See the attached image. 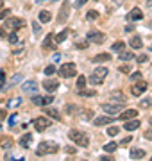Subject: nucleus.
<instances>
[{"label":"nucleus","instance_id":"a878e982","mask_svg":"<svg viewBox=\"0 0 152 161\" xmlns=\"http://www.w3.org/2000/svg\"><path fill=\"white\" fill-rule=\"evenodd\" d=\"M84 86H86V77L84 75H79L77 77V90L81 92V90H84Z\"/></svg>","mask_w":152,"mask_h":161},{"label":"nucleus","instance_id":"37998d69","mask_svg":"<svg viewBox=\"0 0 152 161\" xmlns=\"http://www.w3.org/2000/svg\"><path fill=\"white\" fill-rule=\"evenodd\" d=\"M120 72H122V74H129V72H131V66H129V64H122V66H120Z\"/></svg>","mask_w":152,"mask_h":161},{"label":"nucleus","instance_id":"6e6d98bb","mask_svg":"<svg viewBox=\"0 0 152 161\" xmlns=\"http://www.w3.org/2000/svg\"><path fill=\"white\" fill-rule=\"evenodd\" d=\"M66 152H68V154H75V149H73V147H66Z\"/></svg>","mask_w":152,"mask_h":161},{"label":"nucleus","instance_id":"20e7f679","mask_svg":"<svg viewBox=\"0 0 152 161\" xmlns=\"http://www.w3.org/2000/svg\"><path fill=\"white\" fill-rule=\"evenodd\" d=\"M106 75H107V68H104V66H99V68H95V70H93V74H91L90 80H91L93 84H100V82L104 80Z\"/></svg>","mask_w":152,"mask_h":161},{"label":"nucleus","instance_id":"6ab92c4d","mask_svg":"<svg viewBox=\"0 0 152 161\" xmlns=\"http://www.w3.org/2000/svg\"><path fill=\"white\" fill-rule=\"evenodd\" d=\"M45 113H47L48 116H52L54 120H61V115H59V111L57 109H54V108H45Z\"/></svg>","mask_w":152,"mask_h":161},{"label":"nucleus","instance_id":"1a4fd4ad","mask_svg":"<svg viewBox=\"0 0 152 161\" xmlns=\"http://www.w3.org/2000/svg\"><path fill=\"white\" fill-rule=\"evenodd\" d=\"M43 88H45L47 92L54 93V92L59 88V82H57L56 79H45V80H43Z\"/></svg>","mask_w":152,"mask_h":161},{"label":"nucleus","instance_id":"f8f14e48","mask_svg":"<svg viewBox=\"0 0 152 161\" xmlns=\"http://www.w3.org/2000/svg\"><path fill=\"white\" fill-rule=\"evenodd\" d=\"M68 4H70V2H68V0H64V4H63V9H61V13H59V16H57V22L59 23H63L64 20H66V16H68Z\"/></svg>","mask_w":152,"mask_h":161},{"label":"nucleus","instance_id":"c756f323","mask_svg":"<svg viewBox=\"0 0 152 161\" xmlns=\"http://www.w3.org/2000/svg\"><path fill=\"white\" fill-rule=\"evenodd\" d=\"M117 149H118V143H115V142H111V143H106V145H104V150H106V152H115Z\"/></svg>","mask_w":152,"mask_h":161},{"label":"nucleus","instance_id":"13d9d810","mask_svg":"<svg viewBox=\"0 0 152 161\" xmlns=\"http://www.w3.org/2000/svg\"><path fill=\"white\" fill-rule=\"evenodd\" d=\"M0 36H6V29H0Z\"/></svg>","mask_w":152,"mask_h":161},{"label":"nucleus","instance_id":"bb28decb","mask_svg":"<svg viewBox=\"0 0 152 161\" xmlns=\"http://www.w3.org/2000/svg\"><path fill=\"white\" fill-rule=\"evenodd\" d=\"M134 58V54L133 52H120V61H131V59Z\"/></svg>","mask_w":152,"mask_h":161},{"label":"nucleus","instance_id":"aec40b11","mask_svg":"<svg viewBox=\"0 0 152 161\" xmlns=\"http://www.w3.org/2000/svg\"><path fill=\"white\" fill-rule=\"evenodd\" d=\"M145 156V150L143 149H131V158L133 159H141Z\"/></svg>","mask_w":152,"mask_h":161},{"label":"nucleus","instance_id":"5fc2aeb1","mask_svg":"<svg viewBox=\"0 0 152 161\" xmlns=\"http://www.w3.org/2000/svg\"><path fill=\"white\" fill-rule=\"evenodd\" d=\"M133 31H134V25H127L125 27V32H133Z\"/></svg>","mask_w":152,"mask_h":161},{"label":"nucleus","instance_id":"b1692460","mask_svg":"<svg viewBox=\"0 0 152 161\" xmlns=\"http://www.w3.org/2000/svg\"><path fill=\"white\" fill-rule=\"evenodd\" d=\"M129 45L133 47V48H141V38L140 36H133L131 41H129Z\"/></svg>","mask_w":152,"mask_h":161},{"label":"nucleus","instance_id":"a18cd8bd","mask_svg":"<svg viewBox=\"0 0 152 161\" xmlns=\"http://www.w3.org/2000/svg\"><path fill=\"white\" fill-rule=\"evenodd\" d=\"M133 142V136H127V138H123L122 142H120V145H127V143H131Z\"/></svg>","mask_w":152,"mask_h":161},{"label":"nucleus","instance_id":"412c9836","mask_svg":"<svg viewBox=\"0 0 152 161\" xmlns=\"http://www.w3.org/2000/svg\"><path fill=\"white\" fill-rule=\"evenodd\" d=\"M104 61H111V54H99L93 58V63H104Z\"/></svg>","mask_w":152,"mask_h":161},{"label":"nucleus","instance_id":"a211bd4d","mask_svg":"<svg viewBox=\"0 0 152 161\" xmlns=\"http://www.w3.org/2000/svg\"><path fill=\"white\" fill-rule=\"evenodd\" d=\"M38 18H40L41 23H48L50 20H52V14H50V11H40Z\"/></svg>","mask_w":152,"mask_h":161},{"label":"nucleus","instance_id":"6e6552de","mask_svg":"<svg viewBox=\"0 0 152 161\" xmlns=\"http://www.w3.org/2000/svg\"><path fill=\"white\" fill-rule=\"evenodd\" d=\"M25 22L24 20H20V18H9V20H6V27H9V29H20V27H24Z\"/></svg>","mask_w":152,"mask_h":161},{"label":"nucleus","instance_id":"ddd939ff","mask_svg":"<svg viewBox=\"0 0 152 161\" xmlns=\"http://www.w3.org/2000/svg\"><path fill=\"white\" fill-rule=\"evenodd\" d=\"M102 109H104L107 115H117V113H120L122 106H111V104H104V106H102Z\"/></svg>","mask_w":152,"mask_h":161},{"label":"nucleus","instance_id":"0eeeda50","mask_svg":"<svg viewBox=\"0 0 152 161\" xmlns=\"http://www.w3.org/2000/svg\"><path fill=\"white\" fill-rule=\"evenodd\" d=\"M147 88H149V84H147L145 80H140L138 84H134V86L131 88V93H133L134 97H140V95H141L143 92H145Z\"/></svg>","mask_w":152,"mask_h":161},{"label":"nucleus","instance_id":"603ef678","mask_svg":"<svg viewBox=\"0 0 152 161\" xmlns=\"http://www.w3.org/2000/svg\"><path fill=\"white\" fill-rule=\"evenodd\" d=\"M143 136H145L147 140H150V142H152V131H145V134H143Z\"/></svg>","mask_w":152,"mask_h":161},{"label":"nucleus","instance_id":"680f3d73","mask_svg":"<svg viewBox=\"0 0 152 161\" xmlns=\"http://www.w3.org/2000/svg\"><path fill=\"white\" fill-rule=\"evenodd\" d=\"M150 125H152V118H150Z\"/></svg>","mask_w":152,"mask_h":161},{"label":"nucleus","instance_id":"de8ad7c7","mask_svg":"<svg viewBox=\"0 0 152 161\" xmlns=\"http://www.w3.org/2000/svg\"><path fill=\"white\" fill-rule=\"evenodd\" d=\"M86 2H88V0H75V7H82Z\"/></svg>","mask_w":152,"mask_h":161},{"label":"nucleus","instance_id":"f257e3e1","mask_svg":"<svg viewBox=\"0 0 152 161\" xmlns=\"http://www.w3.org/2000/svg\"><path fill=\"white\" fill-rule=\"evenodd\" d=\"M68 138H70L72 142H75L79 147H88V145H90V138L84 134V132L77 131V129H70V132H68Z\"/></svg>","mask_w":152,"mask_h":161},{"label":"nucleus","instance_id":"7ed1b4c3","mask_svg":"<svg viewBox=\"0 0 152 161\" xmlns=\"http://www.w3.org/2000/svg\"><path fill=\"white\" fill-rule=\"evenodd\" d=\"M77 74V66L75 63H64L61 68H59V75L61 77H75Z\"/></svg>","mask_w":152,"mask_h":161},{"label":"nucleus","instance_id":"3c124183","mask_svg":"<svg viewBox=\"0 0 152 161\" xmlns=\"http://www.w3.org/2000/svg\"><path fill=\"white\" fill-rule=\"evenodd\" d=\"M14 124H16V115L9 116V125H14Z\"/></svg>","mask_w":152,"mask_h":161},{"label":"nucleus","instance_id":"f704fd0d","mask_svg":"<svg viewBox=\"0 0 152 161\" xmlns=\"http://www.w3.org/2000/svg\"><path fill=\"white\" fill-rule=\"evenodd\" d=\"M86 18H88V20H97V18H99V13L97 11H88Z\"/></svg>","mask_w":152,"mask_h":161},{"label":"nucleus","instance_id":"dca6fc26","mask_svg":"<svg viewBox=\"0 0 152 161\" xmlns=\"http://www.w3.org/2000/svg\"><path fill=\"white\" fill-rule=\"evenodd\" d=\"M22 90L27 93H34V92H38V84H36L34 80H27V82H24Z\"/></svg>","mask_w":152,"mask_h":161},{"label":"nucleus","instance_id":"4468645a","mask_svg":"<svg viewBox=\"0 0 152 161\" xmlns=\"http://www.w3.org/2000/svg\"><path fill=\"white\" fill-rule=\"evenodd\" d=\"M113 122V116H97L93 120V124L97 127H100V125H107V124H111Z\"/></svg>","mask_w":152,"mask_h":161},{"label":"nucleus","instance_id":"2f4dec72","mask_svg":"<svg viewBox=\"0 0 152 161\" xmlns=\"http://www.w3.org/2000/svg\"><path fill=\"white\" fill-rule=\"evenodd\" d=\"M88 43H90L88 40H81V41H77L75 43V47L79 48V50H82V48H88Z\"/></svg>","mask_w":152,"mask_h":161},{"label":"nucleus","instance_id":"72a5a7b5","mask_svg":"<svg viewBox=\"0 0 152 161\" xmlns=\"http://www.w3.org/2000/svg\"><path fill=\"white\" fill-rule=\"evenodd\" d=\"M32 31H34L36 36L41 34V27H40V23H38V22H32Z\"/></svg>","mask_w":152,"mask_h":161},{"label":"nucleus","instance_id":"473e14b6","mask_svg":"<svg viewBox=\"0 0 152 161\" xmlns=\"http://www.w3.org/2000/svg\"><path fill=\"white\" fill-rule=\"evenodd\" d=\"M118 131H120V129H118L117 125H113V127H109V129H107V132H106V134H107V136H115V134H118Z\"/></svg>","mask_w":152,"mask_h":161},{"label":"nucleus","instance_id":"39448f33","mask_svg":"<svg viewBox=\"0 0 152 161\" xmlns=\"http://www.w3.org/2000/svg\"><path fill=\"white\" fill-rule=\"evenodd\" d=\"M32 124H34V127H36V131H38V132L45 131L47 127H50V120H48L47 116H40V118H34V120H32Z\"/></svg>","mask_w":152,"mask_h":161},{"label":"nucleus","instance_id":"f3484780","mask_svg":"<svg viewBox=\"0 0 152 161\" xmlns=\"http://www.w3.org/2000/svg\"><path fill=\"white\" fill-rule=\"evenodd\" d=\"M136 116H138V111L136 109H127L120 115V120H131V118H136Z\"/></svg>","mask_w":152,"mask_h":161},{"label":"nucleus","instance_id":"ea45409f","mask_svg":"<svg viewBox=\"0 0 152 161\" xmlns=\"http://www.w3.org/2000/svg\"><path fill=\"white\" fill-rule=\"evenodd\" d=\"M54 72H56V66H52V64H50V66H47V68H45V75H52Z\"/></svg>","mask_w":152,"mask_h":161},{"label":"nucleus","instance_id":"4be33fe9","mask_svg":"<svg viewBox=\"0 0 152 161\" xmlns=\"http://www.w3.org/2000/svg\"><path fill=\"white\" fill-rule=\"evenodd\" d=\"M68 34H70V31H68V29H63L57 36H56V43H63V41L68 38Z\"/></svg>","mask_w":152,"mask_h":161},{"label":"nucleus","instance_id":"7c9ffc66","mask_svg":"<svg viewBox=\"0 0 152 161\" xmlns=\"http://www.w3.org/2000/svg\"><path fill=\"white\" fill-rule=\"evenodd\" d=\"M111 98H115V100H125V95H123V93H120V92H113L111 93Z\"/></svg>","mask_w":152,"mask_h":161},{"label":"nucleus","instance_id":"e2e57ef3","mask_svg":"<svg viewBox=\"0 0 152 161\" xmlns=\"http://www.w3.org/2000/svg\"><path fill=\"white\" fill-rule=\"evenodd\" d=\"M150 161H152V158H150Z\"/></svg>","mask_w":152,"mask_h":161},{"label":"nucleus","instance_id":"5701e85b","mask_svg":"<svg viewBox=\"0 0 152 161\" xmlns=\"http://www.w3.org/2000/svg\"><path fill=\"white\" fill-rule=\"evenodd\" d=\"M43 48H54V36L52 34H47V38H45V41H43Z\"/></svg>","mask_w":152,"mask_h":161},{"label":"nucleus","instance_id":"c85d7f7f","mask_svg":"<svg viewBox=\"0 0 152 161\" xmlns=\"http://www.w3.org/2000/svg\"><path fill=\"white\" fill-rule=\"evenodd\" d=\"M113 52H122L123 48H125V43L123 41H117V43H113Z\"/></svg>","mask_w":152,"mask_h":161},{"label":"nucleus","instance_id":"bf43d9fd","mask_svg":"<svg viewBox=\"0 0 152 161\" xmlns=\"http://www.w3.org/2000/svg\"><path fill=\"white\" fill-rule=\"evenodd\" d=\"M6 116V111H0V118H4Z\"/></svg>","mask_w":152,"mask_h":161},{"label":"nucleus","instance_id":"a19ab883","mask_svg":"<svg viewBox=\"0 0 152 161\" xmlns=\"http://www.w3.org/2000/svg\"><path fill=\"white\" fill-rule=\"evenodd\" d=\"M145 61H149V56L147 54H140L138 56V63H145Z\"/></svg>","mask_w":152,"mask_h":161},{"label":"nucleus","instance_id":"9b49d317","mask_svg":"<svg viewBox=\"0 0 152 161\" xmlns=\"http://www.w3.org/2000/svg\"><path fill=\"white\" fill-rule=\"evenodd\" d=\"M141 18H143V13H141V9H140V7H134V9H131L127 20H131V22H138V20H141Z\"/></svg>","mask_w":152,"mask_h":161},{"label":"nucleus","instance_id":"f03ea898","mask_svg":"<svg viewBox=\"0 0 152 161\" xmlns=\"http://www.w3.org/2000/svg\"><path fill=\"white\" fill-rule=\"evenodd\" d=\"M59 150V145L56 142H41L38 150H36V156H45V154H56Z\"/></svg>","mask_w":152,"mask_h":161},{"label":"nucleus","instance_id":"e433bc0d","mask_svg":"<svg viewBox=\"0 0 152 161\" xmlns=\"http://www.w3.org/2000/svg\"><path fill=\"white\" fill-rule=\"evenodd\" d=\"M140 106H141V108H150V106H152V100H150V98H143Z\"/></svg>","mask_w":152,"mask_h":161},{"label":"nucleus","instance_id":"c9c22d12","mask_svg":"<svg viewBox=\"0 0 152 161\" xmlns=\"http://www.w3.org/2000/svg\"><path fill=\"white\" fill-rule=\"evenodd\" d=\"M18 104H22V98H20V97H16V98H13V100H9V106H11V108H16Z\"/></svg>","mask_w":152,"mask_h":161},{"label":"nucleus","instance_id":"4d7b16f0","mask_svg":"<svg viewBox=\"0 0 152 161\" xmlns=\"http://www.w3.org/2000/svg\"><path fill=\"white\" fill-rule=\"evenodd\" d=\"M113 4H117V6H122L123 0H113Z\"/></svg>","mask_w":152,"mask_h":161},{"label":"nucleus","instance_id":"49530a36","mask_svg":"<svg viewBox=\"0 0 152 161\" xmlns=\"http://www.w3.org/2000/svg\"><path fill=\"white\" fill-rule=\"evenodd\" d=\"M138 79H141V74H140V72H134V74L131 75V80H138Z\"/></svg>","mask_w":152,"mask_h":161},{"label":"nucleus","instance_id":"09e8293b","mask_svg":"<svg viewBox=\"0 0 152 161\" xmlns=\"http://www.w3.org/2000/svg\"><path fill=\"white\" fill-rule=\"evenodd\" d=\"M4 80H6V74H4V72H0V88L4 86Z\"/></svg>","mask_w":152,"mask_h":161},{"label":"nucleus","instance_id":"8fccbe9b","mask_svg":"<svg viewBox=\"0 0 152 161\" xmlns=\"http://www.w3.org/2000/svg\"><path fill=\"white\" fill-rule=\"evenodd\" d=\"M66 111H68V113H75V106H73V104L66 106Z\"/></svg>","mask_w":152,"mask_h":161},{"label":"nucleus","instance_id":"423d86ee","mask_svg":"<svg viewBox=\"0 0 152 161\" xmlns=\"http://www.w3.org/2000/svg\"><path fill=\"white\" fill-rule=\"evenodd\" d=\"M88 41H93V43H104L106 34L104 32H99V31H91V32L88 34Z\"/></svg>","mask_w":152,"mask_h":161},{"label":"nucleus","instance_id":"393cba45","mask_svg":"<svg viewBox=\"0 0 152 161\" xmlns=\"http://www.w3.org/2000/svg\"><path fill=\"white\" fill-rule=\"evenodd\" d=\"M30 142H32V134H29V132H27V134H24V136H22V140H20V145H22V147H27Z\"/></svg>","mask_w":152,"mask_h":161},{"label":"nucleus","instance_id":"79ce46f5","mask_svg":"<svg viewBox=\"0 0 152 161\" xmlns=\"http://www.w3.org/2000/svg\"><path fill=\"white\" fill-rule=\"evenodd\" d=\"M9 14H11V11H9V9H4V11H0V20H4V18H7Z\"/></svg>","mask_w":152,"mask_h":161},{"label":"nucleus","instance_id":"cd10ccee","mask_svg":"<svg viewBox=\"0 0 152 161\" xmlns=\"http://www.w3.org/2000/svg\"><path fill=\"white\" fill-rule=\"evenodd\" d=\"M0 147H2V149H9V147H13V138H2Z\"/></svg>","mask_w":152,"mask_h":161},{"label":"nucleus","instance_id":"58836bf2","mask_svg":"<svg viewBox=\"0 0 152 161\" xmlns=\"http://www.w3.org/2000/svg\"><path fill=\"white\" fill-rule=\"evenodd\" d=\"M7 40H9V43H16V41H18V36L14 34V31L9 34V38H7Z\"/></svg>","mask_w":152,"mask_h":161},{"label":"nucleus","instance_id":"2eb2a0df","mask_svg":"<svg viewBox=\"0 0 152 161\" xmlns=\"http://www.w3.org/2000/svg\"><path fill=\"white\" fill-rule=\"evenodd\" d=\"M138 127H140V120H133V118L131 120H125V124H123V129L125 131H136Z\"/></svg>","mask_w":152,"mask_h":161},{"label":"nucleus","instance_id":"c03bdc74","mask_svg":"<svg viewBox=\"0 0 152 161\" xmlns=\"http://www.w3.org/2000/svg\"><path fill=\"white\" fill-rule=\"evenodd\" d=\"M79 95H82V97H84V95H86V97H93L95 92H84V90H81V92H79Z\"/></svg>","mask_w":152,"mask_h":161},{"label":"nucleus","instance_id":"864d4df0","mask_svg":"<svg viewBox=\"0 0 152 161\" xmlns=\"http://www.w3.org/2000/svg\"><path fill=\"white\" fill-rule=\"evenodd\" d=\"M100 161H113V158H111V156H102Z\"/></svg>","mask_w":152,"mask_h":161},{"label":"nucleus","instance_id":"4c0bfd02","mask_svg":"<svg viewBox=\"0 0 152 161\" xmlns=\"http://www.w3.org/2000/svg\"><path fill=\"white\" fill-rule=\"evenodd\" d=\"M22 77H24V75H22V74H16V75H14V77H13L11 84H13V86H14V84H18V82L22 80Z\"/></svg>","mask_w":152,"mask_h":161},{"label":"nucleus","instance_id":"052dcab7","mask_svg":"<svg viewBox=\"0 0 152 161\" xmlns=\"http://www.w3.org/2000/svg\"><path fill=\"white\" fill-rule=\"evenodd\" d=\"M2 6H4V4H2V0H0V9H2Z\"/></svg>","mask_w":152,"mask_h":161},{"label":"nucleus","instance_id":"9d476101","mask_svg":"<svg viewBox=\"0 0 152 161\" xmlns=\"http://www.w3.org/2000/svg\"><path fill=\"white\" fill-rule=\"evenodd\" d=\"M54 102V97H32V104L36 106H48Z\"/></svg>","mask_w":152,"mask_h":161}]
</instances>
